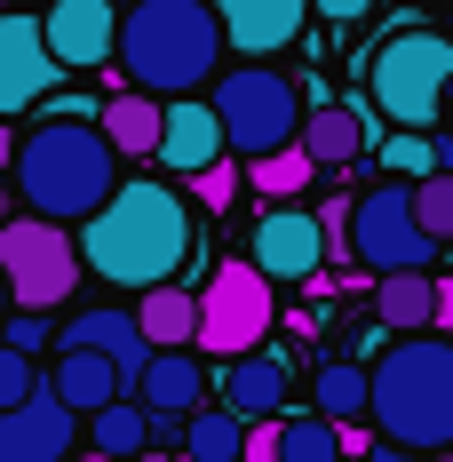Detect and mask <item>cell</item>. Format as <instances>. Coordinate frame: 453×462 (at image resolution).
<instances>
[{
	"mask_svg": "<svg viewBox=\"0 0 453 462\" xmlns=\"http://www.w3.org/2000/svg\"><path fill=\"white\" fill-rule=\"evenodd\" d=\"M72 239H80V272H95L104 287H136V295L168 287L199 247L191 199L176 184H151V176H120V191Z\"/></svg>",
	"mask_w": 453,
	"mask_h": 462,
	"instance_id": "6da1fadb",
	"label": "cell"
},
{
	"mask_svg": "<svg viewBox=\"0 0 453 462\" xmlns=\"http://www.w3.org/2000/svg\"><path fill=\"white\" fill-rule=\"evenodd\" d=\"M374 319L390 327V335H430V319H438V279L430 272L374 279Z\"/></svg>",
	"mask_w": 453,
	"mask_h": 462,
	"instance_id": "603a6c76",
	"label": "cell"
},
{
	"mask_svg": "<svg viewBox=\"0 0 453 462\" xmlns=\"http://www.w3.org/2000/svg\"><path fill=\"white\" fill-rule=\"evenodd\" d=\"M366 462H430V455H406V447H366Z\"/></svg>",
	"mask_w": 453,
	"mask_h": 462,
	"instance_id": "d590c367",
	"label": "cell"
},
{
	"mask_svg": "<svg viewBox=\"0 0 453 462\" xmlns=\"http://www.w3.org/2000/svg\"><path fill=\"white\" fill-rule=\"evenodd\" d=\"M366 422L382 430V447L446 455L453 447V343L446 335H398L366 367Z\"/></svg>",
	"mask_w": 453,
	"mask_h": 462,
	"instance_id": "3957f363",
	"label": "cell"
},
{
	"mask_svg": "<svg viewBox=\"0 0 453 462\" xmlns=\"http://www.w3.org/2000/svg\"><path fill=\"white\" fill-rule=\"evenodd\" d=\"M271 319H278L271 279L255 272L247 255H231L199 287V335H191V351H207V359H255L263 335H271Z\"/></svg>",
	"mask_w": 453,
	"mask_h": 462,
	"instance_id": "ba28073f",
	"label": "cell"
},
{
	"mask_svg": "<svg viewBox=\"0 0 453 462\" xmlns=\"http://www.w3.org/2000/svg\"><path fill=\"white\" fill-rule=\"evenodd\" d=\"M215 128H223V152L239 160H271L303 136V88L278 72V64H239V72H215V96H207Z\"/></svg>",
	"mask_w": 453,
	"mask_h": 462,
	"instance_id": "8992f818",
	"label": "cell"
},
{
	"mask_svg": "<svg viewBox=\"0 0 453 462\" xmlns=\"http://www.w3.org/2000/svg\"><path fill=\"white\" fill-rule=\"evenodd\" d=\"M278 462H342V430L318 415H278Z\"/></svg>",
	"mask_w": 453,
	"mask_h": 462,
	"instance_id": "83f0119b",
	"label": "cell"
},
{
	"mask_svg": "<svg viewBox=\"0 0 453 462\" xmlns=\"http://www.w3.org/2000/svg\"><path fill=\"white\" fill-rule=\"evenodd\" d=\"M382 168H398V184H421V176H438V152H430V136H390Z\"/></svg>",
	"mask_w": 453,
	"mask_h": 462,
	"instance_id": "f546056e",
	"label": "cell"
},
{
	"mask_svg": "<svg viewBox=\"0 0 453 462\" xmlns=\"http://www.w3.org/2000/svg\"><path fill=\"white\" fill-rule=\"evenodd\" d=\"M41 391H48L72 422H88V415H104L112 399H128L120 367H112V359H95V351H72V343H56V359L41 367Z\"/></svg>",
	"mask_w": 453,
	"mask_h": 462,
	"instance_id": "5bb4252c",
	"label": "cell"
},
{
	"mask_svg": "<svg viewBox=\"0 0 453 462\" xmlns=\"http://www.w3.org/2000/svg\"><path fill=\"white\" fill-rule=\"evenodd\" d=\"M8 216H16V208H8V184H0V224H8Z\"/></svg>",
	"mask_w": 453,
	"mask_h": 462,
	"instance_id": "f35d334b",
	"label": "cell"
},
{
	"mask_svg": "<svg viewBox=\"0 0 453 462\" xmlns=\"http://www.w3.org/2000/svg\"><path fill=\"white\" fill-rule=\"evenodd\" d=\"M8 8H24V0H0V16H8Z\"/></svg>",
	"mask_w": 453,
	"mask_h": 462,
	"instance_id": "60d3db41",
	"label": "cell"
},
{
	"mask_svg": "<svg viewBox=\"0 0 453 462\" xmlns=\"http://www.w3.org/2000/svg\"><path fill=\"white\" fill-rule=\"evenodd\" d=\"M0 343H8V351H24V359H41L48 343H56V327H48L41 311H8V327H0Z\"/></svg>",
	"mask_w": 453,
	"mask_h": 462,
	"instance_id": "d6a6232c",
	"label": "cell"
},
{
	"mask_svg": "<svg viewBox=\"0 0 453 462\" xmlns=\"http://www.w3.org/2000/svg\"><path fill=\"white\" fill-rule=\"evenodd\" d=\"M239 176H247V191H263L271 208H294V191H311V184H318V168L294 152V143H286V152H271V160H247Z\"/></svg>",
	"mask_w": 453,
	"mask_h": 462,
	"instance_id": "4316f807",
	"label": "cell"
},
{
	"mask_svg": "<svg viewBox=\"0 0 453 462\" xmlns=\"http://www.w3.org/2000/svg\"><path fill=\"white\" fill-rule=\"evenodd\" d=\"M8 176H16V199H24L16 216H41V224L72 231L120 191V160L95 136V120H41V128H24Z\"/></svg>",
	"mask_w": 453,
	"mask_h": 462,
	"instance_id": "7a4b0ae2",
	"label": "cell"
},
{
	"mask_svg": "<svg viewBox=\"0 0 453 462\" xmlns=\"http://www.w3.org/2000/svg\"><path fill=\"white\" fill-rule=\"evenodd\" d=\"M136 407L151 422L199 415V407H207V367H199L191 351H151V367L136 374Z\"/></svg>",
	"mask_w": 453,
	"mask_h": 462,
	"instance_id": "ac0fdd59",
	"label": "cell"
},
{
	"mask_svg": "<svg viewBox=\"0 0 453 462\" xmlns=\"http://www.w3.org/2000/svg\"><path fill=\"white\" fill-rule=\"evenodd\" d=\"M159 120H168V104H151V96H136V88H120V96H104V104H95V136L112 143V160H120V168L159 152Z\"/></svg>",
	"mask_w": 453,
	"mask_h": 462,
	"instance_id": "44dd1931",
	"label": "cell"
},
{
	"mask_svg": "<svg viewBox=\"0 0 453 462\" xmlns=\"http://www.w3.org/2000/svg\"><path fill=\"white\" fill-rule=\"evenodd\" d=\"M0 287H8V311H64L80 295V239L64 224L41 216H8L0 224Z\"/></svg>",
	"mask_w": 453,
	"mask_h": 462,
	"instance_id": "52a82bcc",
	"label": "cell"
},
{
	"mask_svg": "<svg viewBox=\"0 0 453 462\" xmlns=\"http://www.w3.org/2000/svg\"><path fill=\"white\" fill-rule=\"evenodd\" d=\"M136 335L143 351H191V335H199V287H151L136 295Z\"/></svg>",
	"mask_w": 453,
	"mask_h": 462,
	"instance_id": "7402d4cb",
	"label": "cell"
},
{
	"mask_svg": "<svg viewBox=\"0 0 453 462\" xmlns=\"http://www.w3.org/2000/svg\"><path fill=\"white\" fill-rule=\"evenodd\" d=\"M215 160H223V128H215V112H207L199 96H176L168 120H159V152H151V168L199 176V168H215Z\"/></svg>",
	"mask_w": 453,
	"mask_h": 462,
	"instance_id": "2e32d148",
	"label": "cell"
},
{
	"mask_svg": "<svg viewBox=\"0 0 453 462\" xmlns=\"http://www.w3.org/2000/svg\"><path fill=\"white\" fill-rule=\"evenodd\" d=\"M112 8H136V0H112Z\"/></svg>",
	"mask_w": 453,
	"mask_h": 462,
	"instance_id": "b9f144b4",
	"label": "cell"
},
{
	"mask_svg": "<svg viewBox=\"0 0 453 462\" xmlns=\"http://www.w3.org/2000/svg\"><path fill=\"white\" fill-rule=\"evenodd\" d=\"M56 80H64V72H56V56H48V41H41V16H32V8H8V16H0V120L48 104Z\"/></svg>",
	"mask_w": 453,
	"mask_h": 462,
	"instance_id": "30bf717a",
	"label": "cell"
},
{
	"mask_svg": "<svg viewBox=\"0 0 453 462\" xmlns=\"http://www.w3.org/2000/svg\"><path fill=\"white\" fill-rule=\"evenodd\" d=\"M430 335H446V343H453V279H438V319H430Z\"/></svg>",
	"mask_w": 453,
	"mask_h": 462,
	"instance_id": "e575fe53",
	"label": "cell"
},
{
	"mask_svg": "<svg viewBox=\"0 0 453 462\" xmlns=\"http://www.w3.org/2000/svg\"><path fill=\"white\" fill-rule=\"evenodd\" d=\"M438 128H446V136H453V88H446V120H438Z\"/></svg>",
	"mask_w": 453,
	"mask_h": 462,
	"instance_id": "74e56055",
	"label": "cell"
},
{
	"mask_svg": "<svg viewBox=\"0 0 453 462\" xmlns=\"http://www.w3.org/2000/svg\"><path fill=\"white\" fill-rule=\"evenodd\" d=\"M286 391H294V367H286L278 351L231 359V374H223V407L239 422H278V415H286Z\"/></svg>",
	"mask_w": 453,
	"mask_h": 462,
	"instance_id": "ffe728a7",
	"label": "cell"
},
{
	"mask_svg": "<svg viewBox=\"0 0 453 462\" xmlns=\"http://www.w3.org/2000/svg\"><path fill=\"white\" fill-rule=\"evenodd\" d=\"M72 439H80V422L64 415L48 391H32L24 407L0 415V462H64V455H72Z\"/></svg>",
	"mask_w": 453,
	"mask_h": 462,
	"instance_id": "9a60e30c",
	"label": "cell"
},
{
	"mask_svg": "<svg viewBox=\"0 0 453 462\" xmlns=\"http://www.w3.org/2000/svg\"><path fill=\"white\" fill-rule=\"evenodd\" d=\"M8 160H16V136H8V120H0V168H8Z\"/></svg>",
	"mask_w": 453,
	"mask_h": 462,
	"instance_id": "8d00e7d4",
	"label": "cell"
},
{
	"mask_svg": "<svg viewBox=\"0 0 453 462\" xmlns=\"http://www.w3.org/2000/svg\"><path fill=\"white\" fill-rule=\"evenodd\" d=\"M413 224L438 239V255L453 247V176H421L413 184Z\"/></svg>",
	"mask_w": 453,
	"mask_h": 462,
	"instance_id": "f1b7e54d",
	"label": "cell"
},
{
	"mask_svg": "<svg viewBox=\"0 0 453 462\" xmlns=\"http://www.w3.org/2000/svg\"><path fill=\"white\" fill-rule=\"evenodd\" d=\"M446 88H453V41L446 32H390L366 64V96L398 120V136H430L446 120Z\"/></svg>",
	"mask_w": 453,
	"mask_h": 462,
	"instance_id": "5b68a950",
	"label": "cell"
},
{
	"mask_svg": "<svg viewBox=\"0 0 453 462\" xmlns=\"http://www.w3.org/2000/svg\"><path fill=\"white\" fill-rule=\"evenodd\" d=\"M0 327H8V287H0Z\"/></svg>",
	"mask_w": 453,
	"mask_h": 462,
	"instance_id": "ab89813d",
	"label": "cell"
},
{
	"mask_svg": "<svg viewBox=\"0 0 453 462\" xmlns=\"http://www.w3.org/2000/svg\"><path fill=\"white\" fill-rule=\"evenodd\" d=\"M41 41L56 56V72H95L120 48V8L112 0H48L41 8Z\"/></svg>",
	"mask_w": 453,
	"mask_h": 462,
	"instance_id": "8fae6325",
	"label": "cell"
},
{
	"mask_svg": "<svg viewBox=\"0 0 453 462\" xmlns=\"http://www.w3.org/2000/svg\"><path fill=\"white\" fill-rule=\"evenodd\" d=\"M294 152L311 160L318 176L358 168V160H366V112H358V104H311V112H303V136H294Z\"/></svg>",
	"mask_w": 453,
	"mask_h": 462,
	"instance_id": "d6986e66",
	"label": "cell"
},
{
	"mask_svg": "<svg viewBox=\"0 0 453 462\" xmlns=\"http://www.w3.org/2000/svg\"><path fill=\"white\" fill-rule=\"evenodd\" d=\"M183 184H191V199H199L207 216H223L231 199H239V184H247V176H239L231 160H215V168H199V176H183Z\"/></svg>",
	"mask_w": 453,
	"mask_h": 462,
	"instance_id": "4dcf8cb0",
	"label": "cell"
},
{
	"mask_svg": "<svg viewBox=\"0 0 453 462\" xmlns=\"http://www.w3.org/2000/svg\"><path fill=\"white\" fill-rule=\"evenodd\" d=\"M446 255H453V247H446Z\"/></svg>",
	"mask_w": 453,
	"mask_h": 462,
	"instance_id": "7bdbcfd3",
	"label": "cell"
},
{
	"mask_svg": "<svg viewBox=\"0 0 453 462\" xmlns=\"http://www.w3.org/2000/svg\"><path fill=\"white\" fill-rule=\"evenodd\" d=\"M56 343H72V351H95V359H112L128 391H136V374L151 367V351H143V335H136V311H72V319L56 327Z\"/></svg>",
	"mask_w": 453,
	"mask_h": 462,
	"instance_id": "e0dca14e",
	"label": "cell"
},
{
	"mask_svg": "<svg viewBox=\"0 0 453 462\" xmlns=\"http://www.w3.org/2000/svg\"><path fill=\"white\" fill-rule=\"evenodd\" d=\"M112 64L136 96H199L223 64V24L207 0H136L120 8V48Z\"/></svg>",
	"mask_w": 453,
	"mask_h": 462,
	"instance_id": "277c9868",
	"label": "cell"
},
{
	"mask_svg": "<svg viewBox=\"0 0 453 462\" xmlns=\"http://www.w3.org/2000/svg\"><path fill=\"white\" fill-rule=\"evenodd\" d=\"M32 391H41V359H24V351H8V343H0V415H8V407H24Z\"/></svg>",
	"mask_w": 453,
	"mask_h": 462,
	"instance_id": "1f68e13d",
	"label": "cell"
},
{
	"mask_svg": "<svg viewBox=\"0 0 453 462\" xmlns=\"http://www.w3.org/2000/svg\"><path fill=\"white\" fill-rule=\"evenodd\" d=\"M311 391H318V422H334V430H358L366 422V367L358 359H326L311 374Z\"/></svg>",
	"mask_w": 453,
	"mask_h": 462,
	"instance_id": "cb8c5ba5",
	"label": "cell"
},
{
	"mask_svg": "<svg viewBox=\"0 0 453 462\" xmlns=\"http://www.w3.org/2000/svg\"><path fill=\"white\" fill-rule=\"evenodd\" d=\"M350 255H358L374 279L430 272V263H438V239L413 224V184H374V191L350 199Z\"/></svg>",
	"mask_w": 453,
	"mask_h": 462,
	"instance_id": "9c48e42d",
	"label": "cell"
},
{
	"mask_svg": "<svg viewBox=\"0 0 453 462\" xmlns=\"http://www.w3.org/2000/svg\"><path fill=\"white\" fill-rule=\"evenodd\" d=\"M239 447H247V422L231 415V407L183 415V462H239Z\"/></svg>",
	"mask_w": 453,
	"mask_h": 462,
	"instance_id": "484cf974",
	"label": "cell"
},
{
	"mask_svg": "<svg viewBox=\"0 0 453 462\" xmlns=\"http://www.w3.org/2000/svg\"><path fill=\"white\" fill-rule=\"evenodd\" d=\"M239 462H278V422H247V447Z\"/></svg>",
	"mask_w": 453,
	"mask_h": 462,
	"instance_id": "836d02e7",
	"label": "cell"
},
{
	"mask_svg": "<svg viewBox=\"0 0 453 462\" xmlns=\"http://www.w3.org/2000/svg\"><path fill=\"white\" fill-rule=\"evenodd\" d=\"M207 8L223 24V48H239V56H278L311 24V0H207Z\"/></svg>",
	"mask_w": 453,
	"mask_h": 462,
	"instance_id": "4fadbf2b",
	"label": "cell"
},
{
	"mask_svg": "<svg viewBox=\"0 0 453 462\" xmlns=\"http://www.w3.org/2000/svg\"><path fill=\"white\" fill-rule=\"evenodd\" d=\"M247 247H255L247 263L271 279V287H294V279H318V272H326V239H318V216H311V208H271V216L255 224Z\"/></svg>",
	"mask_w": 453,
	"mask_h": 462,
	"instance_id": "7c38bea8",
	"label": "cell"
},
{
	"mask_svg": "<svg viewBox=\"0 0 453 462\" xmlns=\"http://www.w3.org/2000/svg\"><path fill=\"white\" fill-rule=\"evenodd\" d=\"M88 447L112 462H136L143 447H151V415H143L136 399H112L104 415H88Z\"/></svg>",
	"mask_w": 453,
	"mask_h": 462,
	"instance_id": "d4e9b609",
	"label": "cell"
}]
</instances>
